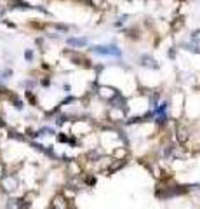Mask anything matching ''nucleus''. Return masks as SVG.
<instances>
[{"label":"nucleus","mask_w":200,"mask_h":209,"mask_svg":"<svg viewBox=\"0 0 200 209\" xmlns=\"http://www.w3.org/2000/svg\"><path fill=\"white\" fill-rule=\"evenodd\" d=\"M92 52L101 54V56H113V58L122 56L120 49L115 47V45H96V47H92Z\"/></svg>","instance_id":"obj_1"},{"label":"nucleus","mask_w":200,"mask_h":209,"mask_svg":"<svg viewBox=\"0 0 200 209\" xmlns=\"http://www.w3.org/2000/svg\"><path fill=\"white\" fill-rule=\"evenodd\" d=\"M4 185H6V190H14V187L17 185V181H16V178H12V176H9V178H4Z\"/></svg>","instance_id":"obj_2"},{"label":"nucleus","mask_w":200,"mask_h":209,"mask_svg":"<svg viewBox=\"0 0 200 209\" xmlns=\"http://www.w3.org/2000/svg\"><path fill=\"white\" fill-rule=\"evenodd\" d=\"M68 44H70V45H75V47H82V45L87 44V40L85 38H68Z\"/></svg>","instance_id":"obj_3"},{"label":"nucleus","mask_w":200,"mask_h":209,"mask_svg":"<svg viewBox=\"0 0 200 209\" xmlns=\"http://www.w3.org/2000/svg\"><path fill=\"white\" fill-rule=\"evenodd\" d=\"M33 58V54H32V51H26V59H32Z\"/></svg>","instance_id":"obj_4"},{"label":"nucleus","mask_w":200,"mask_h":209,"mask_svg":"<svg viewBox=\"0 0 200 209\" xmlns=\"http://www.w3.org/2000/svg\"><path fill=\"white\" fill-rule=\"evenodd\" d=\"M4 176V164H0V178Z\"/></svg>","instance_id":"obj_5"},{"label":"nucleus","mask_w":200,"mask_h":209,"mask_svg":"<svg viewBox=\"0 0 200 209\" xmlns=\"http://www.w3.org/2000/svg\"><path fill=\"white\" fill-rule=\"evenodd\" d=\"M4 126H6V124H4V120H0V127H4Z\"/></svg>","instance_id":"obj_6"}]
</instances>
